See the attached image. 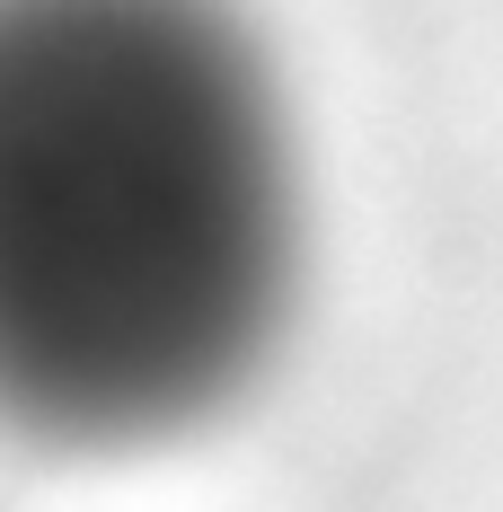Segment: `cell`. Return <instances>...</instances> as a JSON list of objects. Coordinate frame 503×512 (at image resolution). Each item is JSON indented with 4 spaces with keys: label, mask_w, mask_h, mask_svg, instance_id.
Wrapping results in <instances>:
<instances>
[{
    "label": "cell",
    "mask_w": 503,
    "mask_h": 512,
    "mask_svg": "<svg viewBox=\"0 0 503 512\" xmlns=\"http://www.w3.org/2000/svg\"><path fill=\"white\" fill-rule=\"evenodd\" d=\"M301 292V151L230 0H0V424L177 442Z\"/></svg>",
    "instance_id": "1"
}]
</instances>
